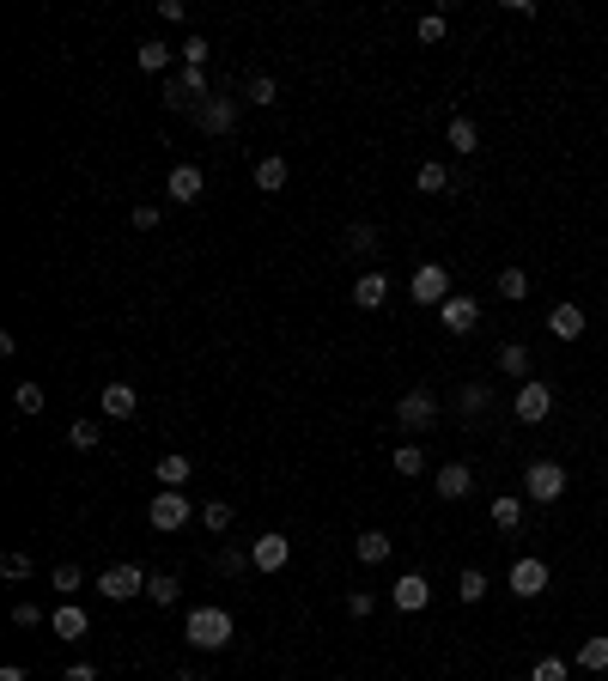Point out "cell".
Returning <instances> with one entry per match:
<instances>
[{"label":"cell","instance_id":"27","mask_svg":"<svg viewBox=\"0 0 608 681\" xmlns=\"http://www.w3.org/2000/svg\"><path fill=\"white\" fill-rule=\"evenodd\" d=\"M487 517H493V529H517V523H523V499H517V493H499V499L487 505Z\"/></svg>","mask_w":608,"mask_h":681},{"label":"cell","instance_id":"28","mask_svg":"<svg viewBox=\"0 0 608 681\" xmlns=\"http://www.w3.org/2000/svg\"><path fill=\"white\" fill-rule=\"evenodd\" d=\"M578 669H590V675L608 669V633H590V639L578 645Z\"/></svg>","mask_w":608,"mask_h":681},{"label":"cell","instance_id":"31","mask_svg":"<svg viewBox=\"0 0 608 681\" xmlns=\"http://www.w3.org/2000/svg\"><path fill=\"white\" fill-rule=\"evenodd\" d=\"M134 61H140L146 73H165V67H171V43H159V37H146V43L134 49Z\"/></svg>","mask_w":608,"mask_h":681},{"label":"cell","instance_id":"37","mask_svg":"<svg viewBox=\"0 0 608 681\" xmlns=\"http://www.w3.org/2000/svg\"><path fill=\"white\" fill-rule=\"evenodd\" d=\"M67 444H73V450H98V444H104L98 420H73V426H67Z\"/></svg>","mask_w":608,"mask_h":681},{"label":"cell","instance_id":"29","mask_svg":"<svg viewBox=\"0 0 608 681\" xmlns=\"http://www.w3.org/2000/svg\"><path fill=\"white\" fill-rule=\"evenodd\" d=\"M487 408H493V390H487V384H463V390H456V414L475 420V414H487Z\"/></svg>","mask_w":608,"mask_h":681},{"label":"cell","instance_id":"23","mask_svg":"<svg viewBox=\"0 0 608 681\" xmlns=\"http://www.w3.org/2000/svg\"><path fill=\"white\" fill-rule=\"evenodd\" d=\"M414 189H420V195H450V189H456V177H450V165L426 159V165L414 171Z\"/></svg>","mask_w":608,"mask_h":681},{"label":"cell","instance_id":"45","mask_svg":"<svg viewBox=\"0 0 608 681\" xmlns=\"http://www.w3.org/2000/svg\"><path fill=\"white\" fill-rule=\"evenodd\" d=\"M371 609H377V596H371V590H353V596H347V615H353V621H365Z\"/></svg>","mask_w":608,"mask_h":681},{"label":"cell","instance_id":"24","mask_svg":"<svg viewBox=\"0 0 608 681\" xmlns=\"http://www.w3.org/2000/svg\"><path fill=\"white\" fill-rule=\"evenodd\" d=\"M152 475H159V487H189L195 463L183 457V450H171V457H159V463H152Z\"/></svg>","mask_w":608,"mask_h":681},{"label":"cell","instance_id":"5","mask_svg":"<svg viewBox=\"0 0 608 681\" xmlns=\"http://www.w3.org/2000/svg\"><path fill=\"white\" fill-rule=\"evenodd\" d=\"M505 590H511L517 602H536V596L548 590V560L517 554V560H511V572H505Z\"/></svg>","mask_w":608,"mask_h":681},{"label":"cell","instance_id":"16","mask_svg":"<svg viewBox=\"0 0 608 681\" xmlns=\"http://www.w3.org/2000/svg\"><path fill=\"white\" fill-rule=\"evenodd\" d=\"M353 305H359V311H384V305H390V274H384V268L359 274V280H353Z\"/></svg>","mask_w":608,"mask_h":681},{"label":"cell","instance_id":"50","mask_svg":"<svg viewBox=\"0 0 608 681\" xmlns=\"http://www.w3.org/2000/svg\"><path fill=\"white\" fill-rule=\"evenodd\" d=\"M177 681H201V675H177Z\"/></svg>","mask_w":608,"mask_h":681},{"label":"cell","instance_id":"26","mask_svg":"<svg viewBox=\"0 0 608 681\" xmlns=\"http://www.w3.org/2000/svg\"><path fill=\"white\" fill-rule=\"evenodd\" d=\"M493 292H499V298H511V305H523V298H529V274H523V268L511 262V268H499Z\"/></svg>","mask_w":608,"mask_h":681},{"label":"cell","instance_id":"2","mask_svg":"<svg viewBox=\"0 0 608 681\" xmlns=\"http://www.w3.org/2000/svg\"><path fill=\"white\" fill-rule=\"evenodd\" d=\"M189 517H195V505H189L183 487H159V493H152V505H146V523L159 529V536H177Z\"/></svg>","mask_w":608,"mask_h":681},{"label":"cell","instance_id":"47","mask_svg":"<svg viewBox=\"0 0 608 681\" xmlns=\"http://www.w3.org/2000/svg\"><path fill=\"white\" fill-rule=\"evenodd\" d=\"M61 681H98V669H92V663H67Z\"/></svg>","mask_w":608,"mask_h":681},{"label":"cell","instance_id":"21","mask_svg":"<svg viewBox=\"0 0 608 681\" xmlns=\"http://www.w3.org/2000/svg\"><path fill=\"white\" fill-rule=\"evenodd\" d=\"M529 365H536V353H529V341H505L499 347V371L517 377V384H529Z\"/></svg>","mask_w":608,"mask_h":681},{"label":"cell","instance_id":"11","mask_svg":"<svg viewBox=\"0 0 608 681\" xmlns=\"http://www.w3.org/2000/svg\"><path fill=\"white\" fill-rule=\"evenodd\" d=\"M165 195H171L177 207H195V201L207 195V171H201V165H189V159H183V165H171V177H165Z\"/></svg>","mask_w":608,"mask_h":681},{"label":"cell","instance_id":"15","mask_svg":"<svg viewBox=\"0 0 608 681\" xmlns=\"http://www.w3.org/2000/svg\"><path fill=\"white\" fill-rule=\"evenodd\" d=\"M49 633H55V639H67V645H80V639L92 633V621H86L80 602H61V609H49Z\"/></svg>","mask_w":608,"mask_h":681},{"label":"cell","instance_id":"38","mask_svg":"<svg viewBox=\"0 0 608 681\" xmlns=\"http://www.w3.org/2000/svg\"><path fill=\"white\" fill-rule=\"evenodd\" d=\"M213 566H219L225 578H244V572H256V560H250V548H225V554H219Z\"/></svg>","mask_w":608,"mask_h":681},{"label":"cell","instance_id":"39","mask_svg":"<svg viewBox=\"0 0 608 681\" xmlns=\"http://www.w3.org/2000/svg\"><path fill=\"white\" fill-rule=\"evenodd\" d=\"M529 681H572V663H566V657H536Z\"/></svg>","mask_w":608,"mask_h":681},{"label":"cell","instance_id":"19","mask_svg":"<svg viewBox=\"0 0 608 681\" xmlns=\"http://www.w3.org/2000/svg\"><path fill=\"white\" fill-rule=\"evenodd\" d=\"M548 329H554V341H578V335L590 329V317H584V311L572 305V298H566V305H554V311H548Z\"/></svg>","mask_w":608,"mask_h":681},{"label":"cell","instance_id":"40","mask_svg":"<svg viewBox=\"0 0 608 681\" xmlns=\"http://www.w3.org/2000/svg\"><path fill=\"white\" fill-rule=\"evenodd\" d=\"M201 523L213 529V536H225V529H232V505H225V499H207V505H201Z\"/></svg>","mask_w":608,"mask_h":681},{"label":"cell","instance_id":"22","mask_svg":"<svg viewBox=\"0 0 608 681\" xmlns=\"http://www.w3.org/2000/svg\"><path fill=\"white\" fill-rule=\"evenodd\" d=\"M286 183H292V165H286L280 153H268V159L256 165V189H262V195H280Z\"/></svg>","mask_w":608,"mask_h":681},{"label":"cell","instance_id":"3","mask_svg":"<svg viewBox=\"0 0 608 681\" xmlns=\"http://www.w3.org/2000/svg\"><path fill=\"white\" fill-rule=\"evenodd\" d=\"M189 122H195L201 134H232V128L244 122V98H232V92H225V98H201V104L189 110Z\"/></svg>","mask_w":608,"mask_h":681},{"label":"cell","instance_id":"44","mask_svg":"<svg viewBox=\"0 0 608 681\" xmlns=\"http://www.w3.org/2000/svg\"><path fill=\"white\" fill-rule=\"evenodd\" d=\"M13 621H19V627H49V609H37V602H19Z\"/></svg>","mask_w":608,"mask_h":681},{"label":"cell","instance_id":"33","mask_svg":"<svg viewBox=\"0 0 608 681\" xmlns=\"http://www.w3.org/2000/svg\"><path fill=\"white\" fill-rule=\"evenodd\" d=\"M49 584H55V596H67V602H73V596H80V584H86V572L73 566V560H61V566L49 572Z\"/></svg>","mask_w":608,"mask_h":681},{"label":"cell","instance_id":"7","mask_svg":"<svg viewBox=\"0 0 608 681\" xmlns=\"http://www.w3.org/2000/svg\"><path fill=\"white\" fill-rule=\"evenodd\" d=\"M408 298H414L420 311H426V305L438 311L444 298H450V268H444V262H420V268H414V280H408Z\"/></svg>","mask_w":608,"mask_h":681},{"label":"cell","instance_id":"43","mask_svg":"<svg viewBox=\"0 0 608 681\" xmlns=\"http://www.w3.org/2000/svg\"><path fill=\"white\" fill-rule=\"evenodd\" d=\"M0 578H31V560L13 548V554H0Z\"/></svg>","mask_w":608,"mask_h":681},{"label":"cell","instance_id":"32","mask_svg":"<svg viewBox=\"0 0 608 681\" xmlns=\"http://www.w3.org/2000/svg\"><path fill=\"white\" fill-rule=\"evenodd\" d=\"M390 469H396V475H408V481H414V475H426V450H420V444H396Z\"/></svg>","mask_w":608,"mask_h":681},{"label":"cell","instance_id":"13","mask_svg":"<svg viewBox=\"0 0 608 681\" xmlns=\"http://www.w3.org/2000/svg\"><path fill=\"white\" fill-rule=\"evenodd\" d=\"M250 560H256V572H286V560H292V536L268 529V536L250 542Z\"/></svg>","mask_w":608,"mask_h":681},{"label":"cell","instance_id":"49","mask_svg":"<svg viewBox=\"0 0 608 681\" xmlns=\"http://www.w3.org/2000/svg\"><path fill=\"white\" fill-rule=\"evenodd\" d=\"M0 681H31V675H25L19 663H7V669H0Z\"/></svg>","mask_w":608,"mask_h":681},{"label":"cell","instance_id":"35","mask_svg":"<svg viewBox=\"0 0 608 681\" xmlns=\"http://www.w3.org/2000/svg\"><path fill=\"white\" fill-rule=\"evenodd\" d=\"M177 596H183V584H177L171 572H152V584H146V602H159V609H171Z\"/></svg>","mask_w":608,"mask_h":681},{"label":"cell","instance_id":"20","mask_svg":"<svg viewBox=\"0 0 608 681\" xmlns=\"http://www.w3.org/2000/svg\"><path fill=\"white\" fill-rule=\"evenodd\" d=\"M444 146H450V153H463V159H475V153H481V134H475V122H469V116H450V128H444Z\"/></svg>","mask_w":608,"mask_h":681},{"label":"cell","instance_id":"34","mask_svg":"<svg viewBox=\"0 0 608 681\" xmlns=\"http://www.w3.org/2000/svg\"><path fill=\"white\" fill-rule=\"evenodd\" d=\"M487 590H493V578H487V572H481V566H469V572H463V578H456V596H463V602H469V609H475V602H481V596H487Z\"/></svg>","mask_w":608,"mask_h":681},{"label":"cell","instance_id":"14","mask_svg":"<svg viewBox=\"0 0 608 681\" xmlns=\"http://www.w3.org/2000/svg\"><path fill=\"white\" fill-rule=\"evenodd\" d=\"M432 493H438L444 505H456V499H469V493H475V469H469V463H444V469L432 475Z\"/></svg>","mask_w":608,"mask_h":681},{"label":"cell","instance_id":"36","mask_svg":"<svg viewBox=\"0 0 608 681\" xmlns=\"http://www.w3.org/2000/svg\"><path fill=\"white\" fill-rule=\"evenodd\" d=\"M13 408H19V414H43V408H49V390H37V384H13Z\"/></svg>","mask_w":608,"mask_h":681},{"label":"cell","instance_id":"18","mask_svg":"<svg viewBox=\"0 0 608 681\" xmlns=\"http://www.w3.org/2000/svg\"><path fill=\"white\" fill-rule=\"evenodd\" d=\"M353 554H359V566H384V560L396 554V542L384 536V529H359V536H353Z\"/></svg>","mask_w":608,"mask_h":681},{"label":"cell","instance_id":"42","mask_svg":"<svg viewBox=\"0 0 608 681\" xmlns=\"http://www.w3.org/2000/svg\"><path fill=\"white\" fill-rule=\"evenodd\" d=\"M207 55H213L207 37H183V67H207Z\"/></svg>","mask_w":608,"mask_h":681},{"label":"cell","instance_id":"51","mask_svg":"<svg viewBox=\"0 0 608 681\" xmlns=\"http://www.w3.org/2000/svg\"><path fill=\"white\" fill-rule=\"evenodd\" d=\"M602 475H608V469H602Z\"/></svg>","mask_w":608,"mask_h":681},{"label":"cell","instance_id":"46","mask_svg":"<svg viewBox=\"0 0 608 681\" xmlns=\"http://www.w3.org/2000/svg\"><path fill=\"white\" fill-rule=\"evenodd\" d=\"M152 225H159V207L140 201V207H134V232H152Z\"/></svg>","mask_w":608,"mask_h":681},{"label":"cell","instance_id":"30","mask_svg":"<svg viewBox=\"0 0 608 681\" xmlns=\"http://www.w3.org/2000/svg\"><path fill=\"white\" fill-rule=\"evenodd\" d=\"M244 104H250V110H274V104H280V86L268 80V73H256V80L244 86Z\"/></svg>","mask_w":608,"mask_h":681},{"label":"cell","instance_id":"1","mask_svg":"<svg viewBox=\"0 0 608 681\" xmlns=\"http://www.w3.org/2000/svg\"><path fill=\"white\" fill-rule=\"evenodd\" d=\"M232 609H219V602H201V609H189L183 615V639L195 645V651H225L232 645Z\"/></svg>","mask_w":608,"mask_h":681},{"label":"cell","instance_id":"10","mask_svg":"<svg viewBox=\"0 0 608 681\" xmlns=\"http://www.w3.org/2000/svg\"><path fill=\"white\" fill-rule=\"evenodd\" d=\"M432 420H438V396L432 390H402L396 396V426L402 432H426Z\"/></svg>","mask_w":608,"mask_h":681},{"label":"cell","instance_id":"17","mask_svg":"<svg viewBox=\"0 0 608 681\" xmlns=\"http://www.w3.org/2000/svg\"><path fill=\"white\" fill-rule=\"evenodd\" d=\"M98 408H104L110 420H134V414H140V390H134V384H104V390H98Z\"/></svg>","mask_w":608,"mask_h":681},{"label":"cell","instance_id":"4","mask_svg":"<svg viewBox=\"0 0 608 681\" xmlns=\"http://www.w3.org/2000/svg\"><path fill=\"white\" fill-rule=\"evenodd\" d=\"M566 487H572V481H566V469H560L554 457H542V463L523 469V499H529V505H554Z\"/></svg>","mask_w":608,"mask_h":681},{"label":"cell","instance_id":"12","mask_svg":"<svg viewBox=\"0 0 608 681\" xmlns=\"http://www.w3.org/2000/svg\"><path fill=\"white\" fill-rule=\"evenodd\" d=\"M390 602H396L402 615H426V609H432V584H426L420 572H402V578L390 584Z\"/></svg>","mask_w":608,"mask_h":681},{"label":"cell","instance_id":"25","mask_svg":"<svg viewBox=\"0 0 608 681\" xmlns=\"http://www.w3.org/2000/svg\"><path fill=\"white\" fill-rule=\"evenodd\" d=\"M377 244H384V238H377V225H371V219H353V225H347V238H341L347 256H371Z\"/></svg>","mask_w":608,"mask_h":681},{"label":"cell","instance_id":"6","mask_svg":"<svg viewBox=\"0 0 608 681\" xmlns=\"http://www.w3.org/2000/svg\"><path fill=\"white\" fill-rule=\"evenodd\" d=\"M146 584H152V572H140V566H104L98 572L104 602H134V596H146Z\"/></svg>","mask_w":608,"mask_h":681},{"label":"cell","instance_id":"9","mask_svg":"<svg viewBox=\"0 0 608 681\" xmlns=\"http://www.w3.org/2000/svg\"><path fill=\"white\" fill-rule=\"evenodd\" d=\"M438 329H444V335H475V329H481V298L450 292L444 305H438Z\"/></svg>","mask_w":608,"mask_h":681},{"label":"cell","instance_id":"8","mask_svg":"<svg viewBox=\"0 0 608 681\" xmlns=\"http://www.w3.org/2000/svg\"><path fill=\"white\" fill-rule=\"evenodd\" d=\"M511 414H517L523 426H542V420L554 414V384H542V377H529V384H517V396H511Z\"/></svg>","mask_w":608,"mask_h":681},{"label":"cell","instance_id":"41","mask_svg":"<svg viewBox=\"0 0 608 681\" xmlns=\"http://www.w3.org/2000/svg\"><path fill=\"white\" fill-rule=\"evenodd\" d=\"M414 37H420V43H444V37H450V19H444V13H420Z\"/></svg>","mask_w":608,"mask_h":681},{"label":"cell","instance_id":"48","mask_svg":"<svg viewBox=\"0 0 608 681\" xmlns=\"http://www.w3.org/2000/svg\"><path fill=\"white\" fill-rule=\"evenodd\" d=\"M159 19L165 25H183V0H159Z\"/></svg>","mask_w":608,"mask_h":681}]
</instances>
